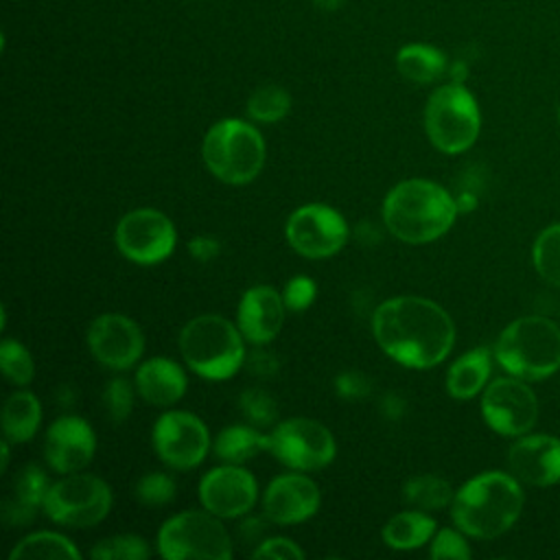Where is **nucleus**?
<instances>
[{"label":"nucleus","mask_w":560,"mask_h":560,"mask_svg":"<svg viewBox=\"0 0 560 560\" xmlns=\"http://www.w3.org/2000/svg\"><path fill=\"white\" fill-rule=\"evenodd\" d=\"M372 332L378 348L396 363L429 370L442 363L455 343L451 315L433 300L396 295L372 313Z\"/></svg>","instance_id":"1"},{"label":"nucleus","mask_w":560,"mask_h":560,"mask_svg":"<svg viewBox=\"0 0 560 560\" xmlns=\"http://www.w3.org/2000/svg\"><path fill=\"white\" fill-rule=\"evenodd\" d=\"M457 212V199L438 182L422 177L398 182L381 208L387 232L409 245H424L446 234Z\"/></svg>","instance_id":"2"},{"label":"nucleus","mask_w":560,"mask_h":560,"mask_svg":"<svg viewBox=\"0 0 560 560\" xmlns=\"http://www.w3.org/2000/svg\"><path fill=\"white\" fill-rule=\"evenodd\" d=\"M523 510V490L510 472L488 470L468 479L453 497L451 518L466 536L490 540L505 534Z\"/></svg>","instance_id":"3"},{"label":"nucleus","mask_w":560,"mask_h":560,"mask_svg":"<svg viewBox=\"0 0 560 560\" xmlns=\"http://www.w3.org/2000/svg\"><path fill=\"white\" fill-rule=\"evenodd\" d=\"M177 346L186 368L206 381L232 378L247 357L238 326L217 313L188 319L179 330Z\"/></svg>","instance_id":"4"},{"label":"nucleus","mask_w":560,"mask_h":560,"mask_svg":"<svg viewBox=\"0 0 560 560\" xmlns=\"http://www.w3.org/2000/svg\"><path fill=\"white\" fill-rule=\"evenodd\" d=\"M494 359L512 376L542 381L560 370V326L540 315L518 317L501 330Z\"/></svg>","instance_id":"5"},{"label":"nucleus","mask_w":560,"mask_h":560,"mask_svg":"<svg viewBox=\"0 0 560 560\" xmlns=\"http://www.w3.org/2000/svg\"><path fill=\"white\" fill-rule=\"evenodd\" d=\"M201 158L210 175L230 186L254 182L267 158L262 133L241 118L214 122L201 142Z\"/></svg>","instance_id":"6"},{"label":"nucleus","mask_w":560,"mask_h":560,"mask_svg":"<svg viewBox=\"0 0 560 560\" xmlns=\"http://www.w3.org/2000/svg\"><path fill=\"white\" fill-rule=\"evenodd\" d=\"M479 105L464 83L451 81L431 92L424 105V131L438 151L464 153L479 138Z\"/></svg>","instance_id":"7"},{"label":"nucleus","mask_w":560,"mask_h":560,"mask_svg":"<svg viewBox=\"0 0 560 560\" xmlns=\"http://www.w3.org/2000/svg\"><path fill=\"white\" fill-rule=\"evenodd\" d=\"M158 553L166 560H230L232 538L223 518L203 510L173 514L158 529Z\"/></svg>","instance_id":"8"},{"label":"nucleus","mask_w":560,"mask_h":560,"mask_svg":"<svg viewBox=\"0 0 560 560\" xmlns=\"http://www.w3.org/2000/svg\"><path fill=\"white\" fill-rule=\"evenodd\" d=\"M112 503L109 483L98 475L79 470L50 483L42 510L57 525L85 529L98 525L109 514Z\"/></svg>","instance_id":"9"},{"label":"nucleus","mask_w":560,"mask_h":560,"mask_svg":"<svg viewBox=\"0 0 560 560\" xmlns=\"http://www.w3.org/2000/svg\"><path fill=\"white\" fill-rule=\"evenodd\" d=\"M267 451L291 470L313 472L326 468L337 455L332 431L313 418H287L273 424Z\"/></svg>","instance_id":"10"},{"label":"nucleus","mask_w":560,"mask_h":560,"mask_svg":"<svg viewBox=\"0 0 560 560\" xmlns=\"http://www.w3.org/2000/svg\"><path fill=\"white\" fill-rule=\"evenodd\" d=\"M118 252L136 265H158L177 245V230L171 217L158 208H136L120 217L114 230Z\"/></svg>","instance_id":"11"},{"label":"nucleus","mask_w":560,"mask_h":560,"mask_svg":"<svg viewBox=\"0 0 560 560\" xmlns=\"http://www.w3.org/2000/svg\"><path fill=\"white\" fill-rule=\"evenodd\" d=\"M151 446L164 466L192 470L210 451V431L192 411L171 409L153 422Z\"/></svg>","instance_id":"12"},{"label":"nucleus","mask_w":560,"mask_h":560,"mask_svg":"<svg viewBox=\"0 0 560 560\" xmlns=\"http://www.w3.org/2000/svg\"><path fill=\"white\" fill-rule=\"evenodd\" d=\"M284 234L293 252L319 260L335 256L346 245L350 228L332 206L304 203L289 214Z\"/></svg>","instance_id":"13"},{"label":"nucleus","mask_w":560,"mask_h":560,"mask_svg":"<svg viewBox=\"0 0 560 560\" xmlns=\"http://www.w3.org/2000/svg\"><path fill=\"white\" fill-rule=\"evenodd\" d=\"M481 416L494 433L521 438L536 424L538 400L523 378L501 376L483 387Z\"/></svg>","instance_id":"14"},{"label":"nucleus","mask_w":560,"mask_h":560,"mask_svg":"<svg viewBox=\"0 0 560 560\" xmlns=\"http://www.w3.org/2000/svg\"><path fill=\"white\" fill-rule=\"evenodd\" d=\"M90 354L107 370H131L144 352V332L136 319L122 313L96 315L85 332Z\"/></svg>","instance_id":"15"},{"label":"nucleus","mask_w":560,"mask_h":560,"mask_svg":"<svg viewBox=\"0 0 560 560\" xmlns=\"http://www.w3.org/2000/svg\"><path fill=\"white\" fill-rule=\"evenodd\" d=\"M201 508L219 518H241L258 501L256 477L241 464H223L199 479Z\"/></svg>","instance_id":"16"},{"label":"nucleus","mask_w":560,"mask_h":560,"mask_svg":"<svg viewBox=\"0 0 560 560\" xmlns=\"http://www.w3.org/2000/svg\"><path fill=\"white\" fill-rule=\"evenodd\" d=\"M319 486L302 470L273 477L262 492V514L273 525L304 523L319 510Z\"/></svg>","instance_id":"17"},{"label":"nucleus","mask_w":560,"mask_h":560,"mask_svg":"<svg viewBox=\"0 0 560 560\" xmlns=\"http://www.w3.org/2000/svg\"><path fill=\"white\" fill-rule=\"evenodd\" d=\"M96 453V433L81 416L57 418L44 435V459L57 475L88 468Z\"/></svg>","instance_id":"18"},{"label":"nucleus","mask_w":560,"mask_h":560,"mask_svg":"<svg viewBox=\"0 0 560 560\" xmlns=\"http://www.w3.org/2000/svg\"><path fill=\"white\" fill-rule=\"evenodd\" d=\"M510 472L527 486L560 481V440L547 433H525L508 451Z\"/></svg>","instance_id":"19"},{"label":"nucleus","mask_w":560,"mask_h":560,"mask_svg":"<svg viewBox=\"0 0 560 560\" xmlns=\"http://www.w3.org/2000/svg\"><path fill=\"white\" fill-rule=\"evenodd\" d=\"M287 306L282 293L269 284L249 287L236 306V326L245 341L267 346L273 341L284 324Z\"/></svg>","instance_id":"20"},{"label":"nucleus","mask_w":560,"mask_h":560,"mask_svg":"<svg viewBox=\"0 0 560 560\" xmlns=\"http://www.w3.org/2000/svg\"><path fill=\"white\" fill-rule=\"evenodd\" d=\"M138 396L153 407H171L184 398L188 376L184 368L168 357H153L138 365L136 376Z\"/></svg>","instance_id":"21"},{"label":"nucleus","mask_w":560,"mask_h":560,"mask_svg":"<svg viewBox=\"0 0 560 560\" xmlns=\"http://www.w3.org/2000/svg\"><path fill=\"white\" fill-rule=\"evenodd\" d=\"M50 483L52 481L48 479L44 468H39L37 464L24 466L15 475L11 497L2 505L4 523L9 527H24V525L33 523L37 510H42V505H44Z\"/></svg>","instance_id":"22"},{"label":"nucleus","mask_w":560,"mask_h":560,"mask_svg":"<svg viewBox=\"0 0 560 560\" xmlns=\"http://www.w3.org/2000/svg\"><path fill=\"white\" fill-rule=\"evenodd\" d=\"M492 370L488 348H472L457 357L446 372V392L455 400H468L483 392Z\"/></svg>","instance_id":"23"},{"label":"nucleus","mask_w":560,"mask_h":560,"mask_svg":"<svg viewBox=\"0 0 560 560\" xmlns=\"http://www.w3.org/2000/svg\"><path fill=\"white\" fill-rule=\"evenodd\" d=\"M435 532H438L435 518L429 516V512L411 508V510H402V512L394 514L383 525L381 536L389 549L411 551V549L427 545Z\"/></svg>","instance_id":"24"},{"label":"nucleus","mask_w":560,"mask_h":560,"mask_svg":"<svg viewBox=\"0 0 560 560\" xmlns=\"http://www.w3.org/2000/svg\"><path fill=\"white\" fill-rule=\"evenodd\" d=\"M0 422H2V433L11 444L28 442L42 424L39 398L28 389L13 392L2 405Z\"/></svg>","instance_id":"25"},{"label":"nucleus","mask_w":560,"mask_h":560,"mask_svg":"<svg viewBox=\"0 0 560 560\" xmlns=\"http://www.w3.org/2000/svg\"><path fill=\"white\" fill-rule=\"evenodd\" d=\"M269 444V433H262L254 424H230L223 427L214 442L212 451L217 459L223 464H245L254 459L260 451H267Z\"/></svg>","instance_id":"26"},{"label":"nucleus","mask_w":560,"mask_h":560,"mask_svg":"<svg viewBox=\"0 0 560 560\" xmlns=\"http://www.w3.org/2000/svg\"><path fill=\"white\" fill-rule=\"evenodd\" d=\"M398 72L411 83H433L448 70L446 55L429 44H407L396 52Z\"/></svg>","instance_id":"27"},{"label":"nucleus","mask_w":560,"mask_h":560,"mask_svg":"<svg viewBox=\"0 0 560 560\" xmlns=\"http://www.w3.org/2000/svg\"><path fill=\"white\" fill-rule=\"evenodd\" d=\"M9 558L11 560H79L81 551L68 536L59 532L42 529L18 540Z\"/></svg>","instance_id":"28"},{"label":"nucleus","mask_w":560,"mask_h":560,"mask_svg":"<svg viewBox=\"0 0 560 560\" xmlns=\"http://www.w3.org/2000/svg\"><path fill=\"white\" fill-rule=\"evenodd\" d=\"M402 501L409 508L422 510V512H438L444 508H451L455 490L453 486L440 477V475H413L402 483Z\"/></svg>","instance_id":"29"},{"label":"nucleus","mask_w":560,"mask_h":560,"mask_svg":"<svg viewBox=\"0 0 560 560\" xmlns=\"http://www.w3.org/2000/svg\"><path fill=\"white\" fill-rule=\"evenodd\" d=\"M291 109V94L276 83L256 88L247 98V116L262 125L280 122Z\"/></svg>","instance_id":"30"},{"label":"nucleus","mask_w":560,"mask_h":560,"mask_svg":"<svg viewBox=\"0 0 560 560\" xmlns=\"http://www.w3.org/2000/svg\"><path fill=\"white\" fill-rule=\"evenodd\" d=\"M532 260L538 276L560 289V223L547 225L534 241Z\"/></svg>","instance_id":"31"},{"label":"nucleus","mask_w":560,"mask_h":560,"mask_svg":"<svg viewBox=\"0 0 560 560\" xmlns=\"http://www.w3.org/2000/svg\"><path fill=\"white\" fill-rule=\"evenodd\" d=\"M0 370L7 381L18 387H26L35 376V361L31 350L18 339H2L0 343Z\"/></svg>","instance_id":"32"},{"label":"nucleus","mask_w":560,"mask_h":560,"mask_svg":"<svg viewBox=\"0 0 560 560\" xmlns=\"http://www.w3.org/2000/svg\"><path fill=\"white\" fill-rule=\"evenodd\" d=\"M90 556L94 560H147L151 556V547L142 536L136 534H116L101 538Z\"/></svg>","instance_id":"33"},{"label":"nucleus","mask_w":560,"mask_h":560,"mask_svg":"<svg viewBox=\"0 0 560 560\" xmlns=\"http://www.w3.org/2000/svg\"><path fill=\"white\" fill-rule=\"evenodd\" d=\"M238 411L249 424L258 429L273 427V422L278 420V405L273 396L262 387L243 389L238 396Z\"/></svg>","instance_id":"34"},{"label":"nucleus","mask_w":560,"mask_h":560,"mask_svg":"<svg viewBox=\"0 0 560 560\" xmlns=\"http://www.w3.org/2000/svg\"><path fill=\"white\" fill-rule=\"evenodd\" d=\"M177 494V483L168 472L151 470L142 475L133 486V497L147 508H162L171 503Z\"/></svg>","instance_id":"35"},{"label":"nucleus","mask_w":560,"mask_h":560,"mask_svg":"<svg viewBox=\"0 0 560 560\" xmlns=\"http://www.w3.org/2000/svg\"><path fill=\"white\" fill-rule=\"evenodd\" d=\"M136 383H131L125 376H114L105 389H103V407L112 422L120 424L125 422L133 411V398H136Z\"/></svg>","instance_id":"36"},{"label":"nucleus","mask_w":560,"mask_h":560,"mask_svg":"<svg viewBox=\"0 0 560 560\" xmlns=\"http://www.w3.org/2000/svg\"><path fill=\"white\" fill-rule=\"evenodd\" d=\"M459 527H442L429 540V556L435 560H468L472 556Z\"/></svg>","instance_id":"37"},{"label":"nucleus","mask_w":560,"mask_h":560,"mask_svg":"<svg viewBox=\"0 0 560 560\" xmlns=\"http://www.w3.org/2000/svg\"><path fill=\"white\" fill-rule=\"evenodd\" d=\"M315 295H317V284L311 276H304V273H298V276L289 278L284 289H282L284 306L291 313L306 311L315 302Z\"/></svg>","instance_id":"38"},{"label":"nucleus","mask_w":560,"mask_h":560,"mask_svg":"<svg viewBox=\"0 0 560 560\" xmlns=\"http://www.w3.org/2000/svg\"><path fill=\"white\" fill-rule=\"evenodd\" d=\"M304 556V549L287 536H267L252 549V558L256 560H302Z\"/></svg>","instance_id":"39"},{"label":"nucleus","mask_w":560,"mask_h":560,"mask_svg":"<svg viewBox=\"0 0 560 560\" xmlns=\"http://www.w3.org/2000/svg\"><path fill=\"white\" fill-rule=\"evenodd\" d=\"M335 392L343 400H361L370 396L372 381L357 370H343L335 376Z\"/></svg>","instance_id":"40"},{"label":"nucleus","mask_w":560,"mask_h":560,"mask_svg":"<svg viewBox=\"0 0 560 560\" xmlns=\"http://www.w3.org/2000/svg\"><path fill=\"white\" fill-rule=\"evenodd\" d=\"M188 254L197 260V262H210L219 256L221 252V243L214 238V236H206V234H199L195 238L188 241L186 245Z\"/></svg>","instance_id":"41"},{"label":"nucleus","mask_w":560,"mask_h":560,"mask_svg":"<svg viewBox=\"0 0 560 560\" xmlns=\"http://www.w3.org/2000/svg\"><path fill=\"white\" fill-rule=\"evenodd\" d=\"M245 365L256 376H271V374L278 372V359L269 350H262V348L247 354Z\"/></svg>","instance_id":"42"},{"label":"nucleus","mask_w":560,"mask_h":560,"mask_svg":"<svg viewBox=\"0 0 560 560\" xmlns=\"http://www.w3.org/2000/svg\"><path fill=\"white\" fill-rule=\"evenodd\" d=\"M269 521L265 518H245L241 525H238V534H241V540L245 542H252V545H258L262 542L267 536H265V525Z\"/></svg>","instance_id":"43"},{"label":"nucleus","mask_w":560,"mask_h":560,"mask_svg":"<svg viewBox=\"0 0 560 560\" xmlns=\"http://www.w3.org/2000/svg\"><path fill=\"white\" fill-rule=\"evenodd\" d=\"M405 407H407V405H405V398L398 396V394H394V392L385 394L383 400H381V411H383V416L389 418V420H398V418L405 413Z\"/></svg>","instance_id":"44"},{"label":"nucleus","mask_w":560,"mask_h":560,"mask_svg":"<svg viewBox=\"0 0 560 560\" xmlns=\"http://www.w3.org/2000/svg\"><path fill=\"white\" fill-rule=\"evenodd\" d=\"M448 74H451V79H453L455 83H462L464 77H466V63H464V61H455V63L451 66Z\"/></svg>","instance_id":"45"},{"label":"nucleus","mask_w":560,"mask_h":560,"mask_svg":"<svg viewBox=\"0 0 560 560\" xmlns=\"http://www.w3.org/2000/svg\"><path fill=\"white\" fill-rule=\"evenodd\" d=\"M322 11H337L346 0H311Z\"/></svg>","instance_id":"46"},{"label":"nucleus","mask_w":560,"mask_h":560,"mask_svg":"<svg viewBox=\"0 0 560 560\" xmlns=\"http://www.w3.org/2000/svg\"><path fill=\"white\" fill-rule=\"evenodd\" d=\"M558 120H560V107H558Z\"/></svg>","instance_id":"47"}]
</instances>
